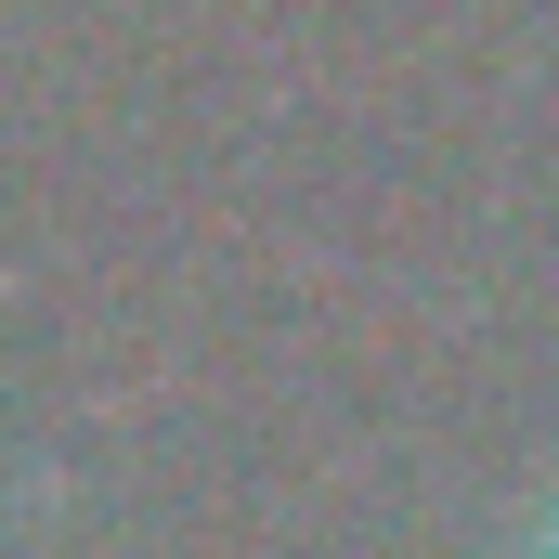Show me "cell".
<instances>
[{"mask_svg":"<svg viewBox=\"0 0 559 559\" xmlns=\"http://www.w3.org/2000/svg\"><path fill=\"white\" fill-rule=\"evenodd\" d=\"M521 559H559V495L534 508V534H521Z\"/></svg>","mask_w":559,"mask_h":559,"instance_id":"6da1fadb","label":"cell"}]
</instances>
